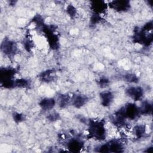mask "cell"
<instances>
[{
  "mask_svg": "<svg viewBox=\"0 0 153 153\" xmlns=\"http://www.w3.org/2000/svg\"><path fill=\"white\" fill-rule=\"evenodd\" d=\"M104 124L99 121H91L89 126V134L90 137L99 140H103L106 137V130Z\"/></svg>",
  "mask_w": 153,
  "mask_h": 153,
  "instance_id": "cell-1",
  "label": "cell"
},
{
  "mask_svg": "<svg viewBox=\"0 0 153 153\" xmlns=\"http://www.w3.org/2000/svg\"><path fill=\"white\" fill-rule=\"evenodd\" d=\"M126 93L133 100L137 101L142 97L143 90L140 87H131L127 89Z\"/></svg>",
  "mask_w": 153,
  "mask_h": 153,
  "instance_id": "cell-2",
  "label": "cell"
},
{
  "mask_svg": "<svg viewBox=\"0 0 153 153\" xmlns=\"http://www.w3.org/2000/svg\"><path fill=\"white\" fill-rule=\"evenodd\" d=\"M17 49L14 42L10 40H4L1 44V50L7 55H11L16 52Z\"/></svg>",
  "mask_w": 153,
  "mask_h": 153,
  "instance_id": "cell-3",
  "label": "cell"
},
{
  "mask_svg": "<svg viewBox=\"0 0 153 153\" xmlns=\"http://www.w3.org/2000/svg\"><path fill=\"white\" fill-rule=\"evenodd\" d=\"M109 6L118 11H125L130 7V4L128 1H113L110 3Z\"/></svg>",
  "mask_w": 153,
  "mask_h": 153,
  "instance_id": "cell-4",
  "label": "cell"
},
{
  "mask_svg": "<svg viewBox=\"0 0 153 153\" xmlns=\"http://www.w3.org/2000/svg\"><path fill=\"white\" fill-rule=\"evenodd\" d=\"M100 98L102 100V104L105 106H107L111 104L112 100H113V94L110 91H104L102 93L100 94Z\"/></svg>",
  "mask_w": 153,
  "mask_h": 153,
  "instance_id": "cell-5",
  "label": "cell"
},
{
  "mask_svg": "<svg viewBox=\"0 0 153 153\" xmlns=\"http://www.w3.org/2000/svg\"><path fill=\"white\" fill-rule=\"evenodd\" d=\"M87 98L82 95H75L71 99L72 105L76 108H80L86 103Z\"/></svg>",
  "mask_w": 153,
  "mask_h": 153,
  "instance_id": "cell-6",
  "label": "cell"
},
{
  "mask_svg": "<svg viewBox=\"0 0 153 153\" xmlns=\"http://www.w3.org/2000/svg\"><path fill=\"white\" fill-rule=\"evenodd\" d=\"M55 101L52 98H45L42 99L39 105L40 106L45 110H50L54 106Z\"/></svg>",
  "mask_w": 153,
  "mask_h": 153,
  "instance_id": "cell-7",
  "label": "cell"
},
{
  "mask_svg": "<svg viewBox=\"0 0 153 153\" xmlns=\"http://www.w3.org/2000/svg\"><path fill=\"white\" fill-rule=\"evenodd\" d=\"M68 147L71 151H79L82 148V144L79 140L72 139L68 143Z\"/></svg>",
  "mask_w": 153,
  "mask_h": 153,
  "instance_id": "cell-8",
  "label": "cell"
},
{
  "mask_svg": "<svg viewBox=\"0 0 153 153\" xmlns=\"http://www.w3.org/2000/svg\"><path fill=\"white\" fill-rule=\"evenodd\" d=\"M91 6L95 13H102L106 8V4L103 1H95Z\"/></svg>",
  "mask_w": 153,
  "mask_h": 153,
  "instance_id": "cell-9",
  "label": "cell"
},
{
  "mask_svg": "<svg viewBox=\"0 0 153 153\" xmlns=\"http://www.w3.org/2000/svg\"><path fill=\"white\" fill-rule=\"evenodd\" d=\"M146 131V128L143 125L136 126L133 128L134 134L138 137H140L145 134Z\"/></svg>",
  "mask_w": 153,
  "mask_h": 153,
  "instance_id": "cell-10",
  "label": "cell"
},
{
  "mask_svg": "<svg viewBox=\"0 0 153 153\" xmlns=\"http://www.w3.org/2000/svg\"><path fill=\"white\" fill-rule=\"evenodd\" d=\"M125 78L128 82H136V81L137 80V77L134 74H128L125 76Z\"/></svg>",
  "mask_w": 153,
  "mask_h": 153,
  "instance_id": "cell-11",
  "label": "cell"
},
{
  "mask_svg": "<svg viewBox=\"0 0 153 153\" xmlns=\"http://www.w3.org/2000/svg\"><path fill=\"white\" fill-rule=\"evenodd\" d=\"M67 12L68 13L69 15H70L71 17H73L75 15L76 9L72 5H69L67 8Z\"/></svg>",
  "mask_w": 153,
  "mask_h": 153,
  "instance_id": "cell-12",
  "label": "cell"
},
{
  "mask_svg": "<svg viewBox=\"0 0 153 153\" xmlns=\"http://www.w3.org/2000/svg\"><path fill=\"white\" fill-rule=\"evenodd\" d=\"M14 119L15 121L17 122H20L23 120V116L22 114L17 113L15 114V115H14Z\"/></svg>",
  "mask_w": 153,
  "mask_h": 153,
  "instance_id": "cell-13",
  "label": "cell"
}]
</instances>
